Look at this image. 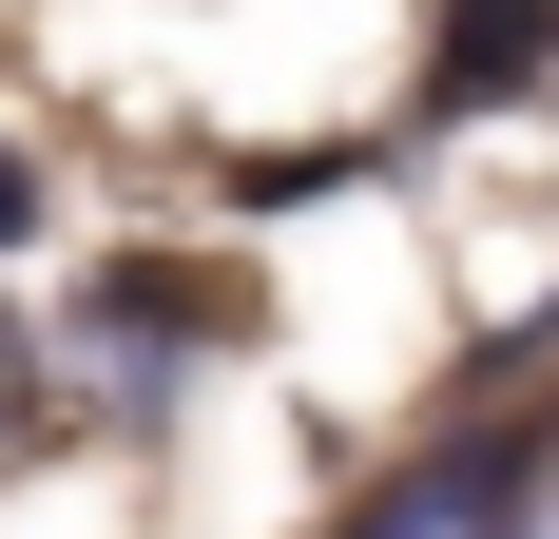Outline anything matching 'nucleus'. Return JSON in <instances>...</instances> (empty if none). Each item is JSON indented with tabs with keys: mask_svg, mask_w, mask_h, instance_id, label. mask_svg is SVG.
Returning <instances> with one entry per match:
<instances>
[{
	"mask_svg": "<svg viewBox=\"0 0 559 539\" xmlns=\"http://www.w3.org/2000/svg\"><path fill=\"white\" fill-rule=\"evenodd\" d=\"M540 39H559V0H463V20H444V97H502V77H540Z\"/></svg>",
	"mask_w": 559,
	"mask_h": 539,
	"instance_id": "f257e3e1",
	"label": "nucleus"
},
{
	"mask_svg": "<svg viewBox=\"0 0 559 539\" xmlns=\"http://www.w3.org/2000/svg\"><path fill=\"white\" fill-rule=\"evenodd\" d=\"M20 213H39V173H20V155H0V251H20Z\"/></svg>",
	"mask_w": 559,
	"mask_h": 539,
	"instance_id": "f03ea898",
	"label": "nucleus"
}]
</instances>
